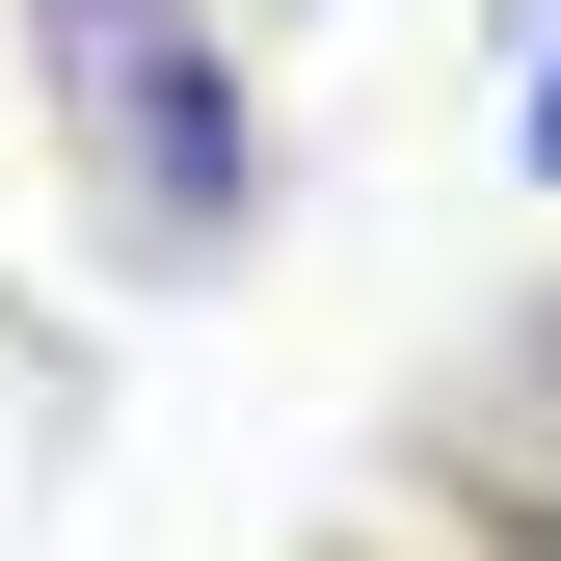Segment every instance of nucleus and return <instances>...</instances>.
Instances as JSON below:
<instances>
[{"label": "nucleus", "instance_id": "1", "mask_svg": "<svg viewBox=\"0 0 561 561\" xmlns=\"http://www.w3.org/2000/svg\"><path fill=\"white\" fill-rule=\"evenodd\" d=\"M27 107H54V161H81L107 267L187 295V267L267 241V81H241L215 0H27Z\"/></svg>", "mask_w": 561, "mask_h": 561}, {"label": "nucleus", "instance_id": "2", "mask_svg": "<svg viewBox=\"0 0 561 561\" xmlns=\"http://www.w3.org/2000/svg\"><path fill=\"white\" fill-rule=\"evenodd\" d=\"M428 535H455V561H561V455H508V428L428 455Z\"/></svg>", "mask_w": 561, "mask_h": 561}, {"label": "nucleus", "instance_id": "3", "mask_svg": "<svg viewBox=\"0 0 561 561\" xmlns=\"http://www.w3.org/2000/svg\"><path fill=\"white\" fill-rule=\"evenodd\" d=\"M508 187H561V0H535V54H508Z\"/></svg>", "mask_w": 561, "mask_h": 561}, {"label": "nucleus", "instance_id": "4", "mask_svg": "<svg viewBox=\"0 0 561 561\" xmlns=\"http://www.w3.org/2000/svg\"><path fill=\"white\" fill-rule=\"evenodd\" d=\"M508 455H561V295L508 321Z\"/></svg>", "mask_w": 561, "mask_h": 561}]
</instances>
